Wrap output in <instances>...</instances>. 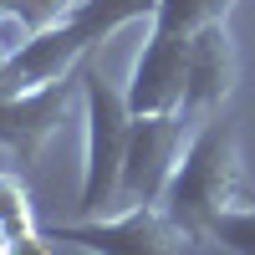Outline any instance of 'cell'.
<instances>
[{
  "mask_svg": "<svg viewBox=\"0 0 255 255\" xmlns=\"http://www.w3.org/2000/svg\"><path fill=\"white\" fill-rule=\"evenodd\" d=\"M72 5H77V0H20V20H26L31 31H46V26H56Z\"/></svg>",
  "mask_w": 255,
  "mask_h": 255,
  "instance_id": "obj_11",
  "label": "cell"
},
{
  "mask_svg": "<svg viewBox=\"0 0 255 255\" xmlns=\"http://www.w3.org/2000/svg\"><path fill=\"white\" fill-rule=\"evenodd\" d=\"M0 72H5V61H0Z\"/></svg>",
  "mask_w": 255,
  "mask_h": 255,
  "instance_id": "obj_14",
  "label": "cell"
},
{
  "mask_svg": "<svg viewBox=\"0 0 255 255\" xmlns=\"http://www.w3.org/2000/svg\"><path fill=\"white\" fill-rule=\"evenodd\" d=\"M240 184L245 179H240V153H235V118L220 108L184 143L158 209L174 220V230L189 235V245H194V240H209V225H215L225 209L240 204Z\"/></svg>",
  "mask_w": 255,
  "mask_h": 255,
  "instance_id": "obj_1",
  "label": "cell"
},
{
  "mask_svg": "<svg viewBox=\"0 0 255 255\" xmlns=\"http://www.w3.org/2000/svg\"><path fill=\"white\" fill-rule=\"evenodd\" d=\"M5 255H56V250H51V240H46V235H36V230H31V235L5 240Z\"/></svg>",
  "mask_w": 255,
  "mask_h": 255,
  "instance_id": "obj_12",
  "label": "cell"
},
{
  "mask_svg": "<svg viewBox=\"0 0 255 255\" xmlns=\"http://www.w3.org/2000/svg\"><path fill=\"white\" fill-rule=\"evenodd\" d=\"M36 220H31V194L26 184H20V174H10V168H0V235L15 240V235H31Z\"/></svg>",
  "mask_w": 255,
  "mask_h": 255,
  "instance_id": "obj_9",
  "label": "cell"
},
{
  "mask_svg": "<svg viewBox=\"0 0 255 255\" xmlns=\"http://www.w3.org/2000/svg\"><path fill=\"white\" fill-rule=\"evenodd\" d=\"M0 245H5V235H0Z\"/></svg>",
  "mask_w": 255,
  "mask_h": 255,
  "instance_id": "obj_16",
  "label": "cell"
},
{
  "mask_svg": "<svg viewBox=\"0 0 255 255\" xmlns=\"http://www.w3.org/2000/svg\"><path fill=\"white\" fill-rule=\"evenodd\" d=\"M179 153H184V113H143V118H133L118 194L128 204H158Z\"/></svg>",
  "mask_w": 255,
  "mask_h": 255,
  "instance_id": "obj_4",
  "label": "cell"
},
{
  "mask_svg": "<svg viewBox=\"0 0 255 255\" xmlns=\"http://www.w3.org/2000/svg\"><path fill=\"white\" fill-rule=\"evenodd\" d=\"M230 5H235V0H158V10H153V20H148V26L174 31V36H194L199 26L230 15Z\"/></svg>",
  "mask_w": 255,
  "mask_h": 255,
  "instance_id": "obj_8",
  "label": "cell"
},
{
  "mask_svg": "<svg viewBox=\"0 0 255 255\" xmlns=\"http://www.w3.org/2000/svg\"><path fill=\"white\" fill-rule=\"evenodd\" d=\"M10 10H20V0H0V15H10Z\"/></svg>",
  "mask_w": 255,
  "mask_h": 255,
  "instance_id": "obj_13",
  "label": "cell"
},
{
  "mask_svg": "<svg viewBox=\"0 0 255 255\" xmlns=\"http://www.w3.org/2000/svg\"><path fill=\"white\" fill-rule=\"evenodd\" d=\"M56 245H77L87 255H184L189 235L174 230V220L158 204H133L118 220H77L51 230Z\"/></svg>",
  "mask_w": 255,
  "mask_h": 255,
  "instance_id": "obj_3",
  "label": "cell"
},
{
  "mask_svg": "<svg viewBox=\"0 0 255 255\" xmlns=\"http://www.w3.org/2000/svg\"><path fill=\"white\" fill-rule=\"evenodd\" d=\"M0 255H5V245H0Z\"/></svg>",
  "mask_w": 255,
  "mask_h": 255,
  "instance_id": "obj_15",
  "label": "cell"
},
{
  "mask_svg": "<svg viewBox=\"0 0 255 255\" xmlns=\"http://www.w3.org/2000/svg\"><path fill=\"white\" fill-rule=\"evenodd\" d=\"M77 87H82V118H87V153H82V215L97 220V209L118 194L123 179V153H128V97L108 82V72L97 61H82L77 67Z\"/></svg>",
  "mask_w": 255,
  "mask_h": 255,
  "instance_id": "obj_2",
  "label": "cell"
},
{
  "mask_svg": "<svg viewBox=\"0 0 255 255\" xmlns=\"http://www.w3.org/2000/svg\"><path fill=\"white\" fill-rule=\"evenodd\" d=\"M77 77L61 82H41V87H5L0 82V153L10 163H36L41 143L51 138V128L67 118L72 97H77Z\"/></svg>",
  "mask_w": 255,
  "mask_h": 255,
  "instance_id": "obj_5",
  "label": "cell"
},
{
  "mask_svg": "<svg viewBox=\"0 0 255 255\" xmlns=\"http://www.w3.org/2000/svg\"><path fill=\"white\" fill-rule=\"evenodd\" d=\"M184 72H189V36L148 26V41L133 61V82L123 87L128 113H179L184 108Z\"/></svg>",
  "mask_w": 255,
  "mask_h": 255,
  "instance_id": "obj_7",
  "label": "cell"
},
{
  "mask_svg": "<svg viewBox=\"0 0 255 255\" xmlns=\"http://www.w3.org/2000/svg\"><path fill=\"white\" fill-rule=\"evenodd\" d=\"M209 240L225 255H255V204H235L209 225Z\"/></svg>",
  "mask_w": 255,
  "mask_h": 255,
  "instance_id": "obj_10",
  "label": "cell"
},
{
  "mask_svg": "<svg viewBox=\"0 0 255 255\" xmlns=\"http://www.w3.org/2000/svg\"><path fill=\"white\" fill-rule=\"evenodd\" d=\"M240 77V56H235V36H230V15L209 20L189 36V72H184V123L189 118H209L220 113Z\"/></svg>",
  "mask_w": 255,
  "mask_h": 255,
  "instance_id": "obj_6",
  "label": "cell"
}]
</instances>
